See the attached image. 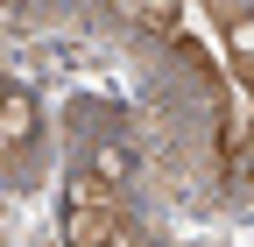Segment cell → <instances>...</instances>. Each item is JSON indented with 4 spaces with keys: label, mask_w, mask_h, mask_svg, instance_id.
<instances>
[{
    "label": "cell",
    "mask_w": 254,
    "mask_h": 247,
    "mask_svg": "<svg viewBox=\"0 0 254 247\" xmlns=\"http://www.w3.org/2000/svg\"><path fill=\"white\" fill-rule=\"evenodd\" d=\"M120 219L127 212H106V205H64V247H106Z\"/></svg>",
    "instance_id": "6da1fadb"
},
{
    "label": "cell",
    "mask_w": 254,
    "mask_h": 247,
    "mask_svg": "<svg viewBox=\"0 0 254 247\" xmlns=\"http://www.w3.org/2000/svg\"><path fill=\"white\" fill-rule=\"evenodd\" d=\"M28 141H36V99L0 85V148H28Z\"/></svg>",
    "instance_id": "7a4b0ae2"
},
{
    "label": "cell",
    "mask_w": 254,
    "mask_h": 247,
    "mask_svg": "<svg viewBox=\"0 0 254 247\" xmlns=\"http://www.w3.org/2000/svg\"><path fill=\"white\" fill-rule=\"evenodd\" d=\"M120 21L134 28H155V36H177V0H106Z\"/></svg>",
    "instance_id": "3957f363"
},
{
    "label": "cell",
    "mask_w": 254,
    "mask_h": 247,
    "mask_svg": "<svg viewBox=\"0 0 254 247\" xmlns=\"http://www.w3.org/2000/svg\"><path fill=\"white\" fill-rule=\"evenodd\" d=\"M64 205H106V212H127V205H120V184L92 177V170H78L71 184H64Z\"/></svg>",
    "instance_id": "277c9868"
},
{
    "label": "cell",
    "mask_w": 254,
    "mask_h": 247,
    "mask_svg": "<svg viewBox=\"0 0 254 247\" xmlns=\"http://www.w3.org/2000/svg\"><path fill=\"white\" fill-rule=\"evenodd\" d=\"M219 148H226V177H247V113L226 106V120H219Z\"/></svg>",
    "instance_id": "5b68a950"
},
{
    "label": "cell",
    "mask_w": 254,
    "mask_h": 247,
    "mask_svg": "<svg viewBox=\"0 0 254 247\" xmlns=\"http://www.w3.org/2000/svg\"><path fill=\"white\" fill-rule=\"evenodd\" d=\"M92 177H106V184H127V177H134V156H127L120 141H99V148H92Z\"/></svg>",
    "instance_id": "8992f818"
},
{
    "label": "cell",
    "mask_w": 254,
    "mask_h": 247,
    "mask_svg": "<svg viewBox=\"0 0 254 247\" xmlns=\"http://www.w3.org/2000/svg\"><path fill=\"white\" fill-rule=\"evenodd\" d=\"M226 50H233V64L247 71V57H254V21H247V14H233V21H226Z\"/></svg>",
    "instance_id": "52a82bcc"
},
{
    "label": "cell",
    "mask_w": 254,
    "mask_h": 247,
    "mask_svg": "<svg viewBox=\"0 0 254 247\" xmlns=\"http://www.w3.org/2000/svg\"><path fill=\"white\" fill-rule=\"evenodd\" d=\"M205 14H219V21H233V14H247V0H205Z\"/></svg>",
    "instance_id": "ba28073f"
},
{
    "label": "cell",
    "mask_w": 254,
    "mask_h": 247,
    "mask_svg": "<svg viewBox=\"0 0 254 247\" xmlns=\"http://www.w3.org/2000/svg\"><path fill=\"white\" fill-rule=\"evenodd\" d=\"M106 247H155V240H141V233H134V226H127V219H120V233H113V240H106Z\"/></svg>",
    "instance_id": "9c48e42d"
}]
</instances>
